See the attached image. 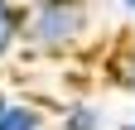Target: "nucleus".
<instances>
[{"label":"nucleus","instance_id":"obj_1","mask_svg":"<svg viewBox=\"0 0 135 130\" xmlns=\"http://www.w3.org/2000/svg\"><path fill=\"white\" fill-rule=\"evenodd\" d=\"M92 34V5L87 0H29L24 5V39L34 58H68Z\"/></svg>","mask_w":135,"mask_h":130},{"label":"nucleus","instance_id":"obj_2","mask_svg":"<svg viewBox=\"0 0 135 130\" xmlns=\"http://www.w3.org/2000/svg\"><path fill=\"white\" fill-rule=\"evenodd\" d=\"M58 125H63V130H111L116 121H111V111L101 106V101H92V96H73V101L63 106Z\"/></svg>","mask_w":135,"mask_h":130},{"label":"nucleus","instance_id":"obj_3","mask_svg":"<svg viewBox=\"0 0 135 130\" xmlns=\"http://www.w3.org/2000/svg\"><path fill=\"white\" fill-rule=\"evenodd\" d=\"M20 39H24V5L20 0H0V68L20 53Z\"/></svg>","mask_w":135,"mask_h":130},{"label":"nucleus","instance_id":"obj_4","mask_svg":"<svg viewBox=\"0 0 135 130\" xmlns=\"http://www.w3.org/2000/svg\"><path fill=\"white\" fill-rule=\"evenodd\" d=\"M106 77H111V87H116V92L135 96V39L116 43V53H111V63H106Z\"/></svg>","mask_w":135,"mask_h":130},{"label":"nucleus","instance_id":"obj_5","mask_svg":"<svg viewBox=\"0 0 135 130\" xmlns=\"http://www.w3.org/2000/svg\"><path fill=\"white\" fill-rule=\"evenodd\" d=\"M0 130H48V116L34 101H10L0 111Z\"/></svg>","mask_w":135,"mask_h":130},{"label":"nucleus","instance_id":"obj_6","mask_svg":"<svg viewBox=\"0 0 135 130\" xmlns=\"http://www.w3.org/2000/svg\"><path fill=\"white\" fill-rule=\"evenodd\" d=\"M116 5H121V14H126L130 24H135V0H116Z\"/></svg>","mask_w":135,"mask_h":130},{"label":"nucleus","instance_id":"obj_7","mask_svg":"<svg viewBox=\"0 0 135 130\" xmlns=\"http://www.w3.org/2000/svg\"><path fill=\"white\" fill-rule=\"evenodd\" d=\"M111 130H135V111H130V116H126L121 125H111Z\"/></svg>","mask_w":135,"mask_h":130},{"label":"nucleus","instance_id":"obj_8","mask_svg":"<svg viewBox=\"0 0 135 130\" xmlns=\"http://www.w3.org/2000/svg\"><path fill=\"white\" fill-rule=\"evenodd\" d=\"M10 101H15V96H10V92H5V87H0V111H5V106H10Z\"/></svg>","mask_w":135,"mask_h":130}]
</instances>
